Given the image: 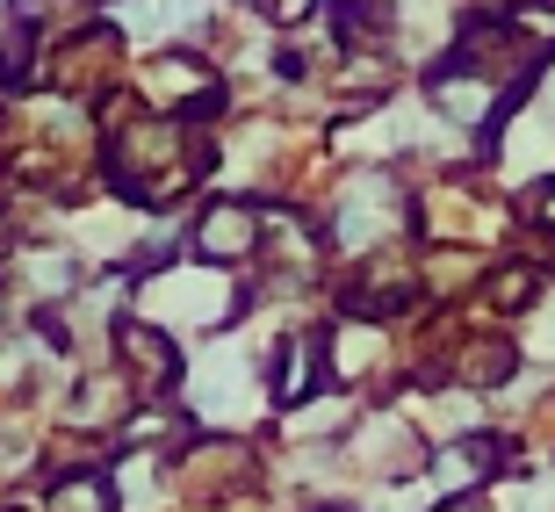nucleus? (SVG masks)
<instances>
[{"label":"nucleus","mask_w":555,"mask_h":512,"mask_svg":"<svg viewBox=\"0 0 555 512\" xmlns=\"http://www.w3.org/2000/svg\"><path fill=\"white\" fill-rule=\"evenodd\" d=\"M469 375H483V383L513 375V347H469Z\"/></svg>","instance_id":"3"},{"label":"nucleus","mask_w":555,"mask_h":512,"mask_svg":"<svg viewBox=\"0 0 555 512\" xmlns=\"http://www.w3.org/2000/svg\"><path fill=\"white\" fill-rule=\"evenodd\" d=\"M527 289H534V274H527V267H505V274L491 282V304L498 310H519V304H527Z\"/></svg>","instance_id":"2"},{"label":"nucleus","mask_w":555,"mask_h":512,"mask_svg":"<svg viewBox=\"0 0 555 512\" xmlns=\"http://www.w3.org/2000/svg\"><path fill=\"white\" fill-rule=\"evenodd\" d=\"M238 246H253V217L246 209H217L203 225V253H238Z\"/></svg>","instance_id":"1"}]
</instances>
